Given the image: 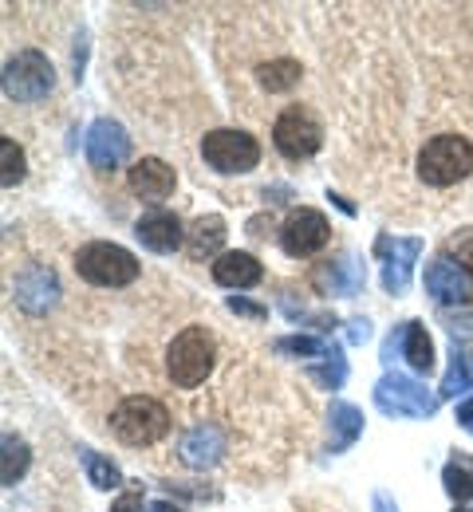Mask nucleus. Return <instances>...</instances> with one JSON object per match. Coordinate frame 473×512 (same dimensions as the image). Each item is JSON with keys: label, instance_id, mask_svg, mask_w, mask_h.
I'll return each instance as SVG.
<instances>
[{"label": "nucleus", "instance_id": "obj_11", "mask_svg": "<svg viewBox=\"0 0 473 512\" xmlns=\"http://www.w3.org/2000/svg\"><path fill=\"white\" fill-rule=\"evenodd\" d=\"M83 150H87V162L95 170H119L127 162V154H131V134L115 119H99L95 127L87 130Z\"/></svg>", "mask_w": 473, "mask_h": 512}, {"label": "nucleus", "instance_id": "obj_39", "mask_svg": "<svg viewBox=\"0 0 473 512\" xmlns=\"http://www.w3.org/2000/svg\"><path fill=\"white\" fill-rule=\"evenodd\" d=\"M454 512H473V509H454Z\"/></svg>", "mask_w": 473, "mask_h": 512}, {"label": "nucleus", "instance_id": "obj_35", "mask_svg": "<svg viewBox=\"0 0 473 512\" xmlns=\"http://www.w3.org/2000/svg\"><path fill=\"white\" fill-rule=\"evenodd\" d=\"M458 422H462V430H470V434H473V398L458 406Z\"/></svg>", "mask_w": 473, "mask_h": 512}, {"label": "nucleus", "instance_id": "obj_12", "mask_svg": "<svg viewBox=\"0 0 473 512\" xmlns=\"http://www.w3.org/2000/svg\"><path fill=\"white\" fill-rule=\"evenodd\" d=\"M426 292L438 304H470L473 296V272H466L454 256H438L426 268Z\"/></svg>", "mask_w": 473, "mask_h": 512}, {"label": "nucleus", "instance_id": "obj_17", "mask_svg": "<svg viewBox=\"0 0 473 512\" xmlns=\"http://www.w3.org/2000/svg\"><path fill=\"white\" fill-rule=\"evenodd\" d=\"M221 453H225V434H221L217 426H209V422H198V426L182 438V461H186L190 469H209V465H217Z\"/></svg>", "mask_w": 473, "mask_h": 512}, {"label": "nucleus", "instance_id": "obj_23", "mask_svg": "<svg viewBox=\"0 0 473 512\" xmlns=\"http://www.w3.org/2000/svg\"><path fill=\"white\" fill-rule=\"evenodd\" d=\"M79 461H83V469H87V481H91L95 489L111 493V489H119V485H123V473H119V465H115V461H107L103 453H95V449H79Z\"/></svg>", "mask_w": 473, "mask_h": 512}, {"label": "nucleus", "instance_id": "obj_10", "mask_svg": "<svg viewBox=\"0 0 473 512\" xmlns=\"http://www.w3.org/2000/svg\"><path fill=\"white\" fill-rule=\"evenodd\" d=\"M418 253H422L418 237H379L375 241V256L383 260V288L391 296H403L406 288H410Z\"/></svg>", "mask_w": 473, "mask_h": 512}, {"label": "nucleus", "instance_id": "obj_29", "mask_svg": "<svg viewBox=\"0 0 473 512\" xmlns=\"http://www.w3.org/2000/svg\"><path fill=\"white\" fill-rule=\"evenodd\" d=\"M446 256H458V264H462L466 272H473V225H470V229H458V233L450 237Z\"/></svg>", "mask_w": 473, "mask_h": 512}, {"label": "nucleus", "instance_id": "obj_37", "mask_svg": "<svg viewBox=\"0 0 473 512\" xmlns=\"http://www.w3.org/2000/svg\"><path fill=\"white\" fill-rule=\"evenodd\" d=\"M332 201H336V205H339V209H343V213H355V205H351L347 197H339V193H332Z\"/></svg>", "mask_w": 473, "mask_h": 512}, {"label": "nucleus", "instance_id": "obj_31", "mask_svg": "<svg viewBox=\"0 0 473 512\" xmlns=\"http://www.w3.org/2000/svg\"><path fill=\"white\" fill-rule=\"evenodd\" d=\"M442 323H446V331L454 339H473V312H466V316H442Z\"/></svg>", "mask_w": 473, "mask_h": 512}, {"label": "nucleus", "instance_id": "obj_36", "mask_svg": "<svg viewBox=\"0 0 473 512\" xmlns=\"http://www.w3.org/2000/svg\"><path fill=\"white\" fill-rule=\"evenodd\" d=\"M375 512H399V509H395V501L387 493H375Z\"/></svg>", "mask_w": 473, "mask_h": 512}, {"label": "nucleus", "instance_id": "obj_28", "mask_svg": "<svg viewBox=\"0 0 473 512\" xmlns=\"http://www.w3.org/2000/svg\"><path fill=\"white\" fill-rule=\"evenodd\" d=\"M0 158H4V174H0V182H4V190H12V186L24 178V150H20L12 138H4V142H0Z\"/></svg>", "mask_w": 473, "mask_h": 512}, {"label": "nucleus", "instance_id": "obj_27", "mask_svg": "<svg viewBox=\"0 0 473 512\" xmlns=\"http://www.w3.org/2000/svg\"><path fill=\"white\" fill-rule=\"evenodd\" d=\"M442 485H446V493L454 497V501H470L473 497V477L466 465H458V461H450L446 469H442Z\"/></svg>", "mask_w": 473, "mask_h": 512}, {"label": "nucleus", "instance_id": "obj_13", "mask_svg": "<svg viewBox=\"0 0 473 512\" xmlns=\"http://www.w3.org/2000/svg\"><path fill=\"white\" fill-rule=\"evenodd\" d=\"M127 186L142 201H166L178 186V174L162 158H138L135 166L127 170Z\"/></svg>", "mask_w": 473, "mask_h": 512}, {"label": "nucleus", "instance_id": "obj_2", "mask_svg": "<svg viewBox=\"0 0 473 512\" xmlns=\"http://www.w3.org/2000/svg\"><path fill=\"white\" fill-rule=\"evenodd\" d=\"M111 430L119 442L127 446H154L170 434V414L158 398H146V394H131L115 406L111 414Z\"/></svg>", "mask_w": 473, "mask_h": 512}, {"label": "nucleus", "instance_id": "obj_7", "mask_svg": "<svg viewBox=\"0 0 473 512\" xmlns=\"http://www.w3.org/2000/svg\"><path fill=\"white\" fill-rule=\"evenodd\" d=\"M375 406L391 418H430L438 410V398L410 375H383L375 386Z\"/></svg>", "mask_w": 473, "mask_h": 512}, {"label": "nucleus", "instance_id": "obj_33", "mask_svg": "<svg viewBox=\"0 0 473 512\" xmlns=\"http://www.w3.org/2000/svg\"><path fill=\"white\" fill-rule=\"evenodd\" d=\"M111 512H142V489H131V493H123V497L111 505Z\"/></svg>", "mask_w": 473, "mask_h": 512}, {"label": "nucleus", "instance_id": "obj_30", "mask_svg": "<svg viewBox=\"0 0 473 512\" xmlns=\"http://www.w3.org/2000/svg\"><path fill=\"white\" fill-rule=\"evenodd\" d=\"M312 379H316V383H324L328 390H336V386H343V379H347V363L336 359L332 367H312Z\"/></svg>", "mask_w": 473, "mask_h": 512}, {"label": "nucleus", "instance_id": "obj_38", "mask_svg": "<svg viewBox=\"0 0 473 512\" xmlns=\"http://www.w3.org/2000/svg\"><path fill=\"white\" fill-rule=\"evenodd\" d=\"M154 512H182V509H174L170 501H158V505H154Z\"/></svg>", "mask_w": 473, "mask_h": 512}, {"label": "nucleus", "instance_id": "obj_19", "mask_svg": "<svg viewBox=\"0 0 473 512\" xmlns=\"http://www.w3.org/2000/svg\"><path fill=\"white\" fill-rule=\"evenodd\" d=\"M221 245H225V217H217V213L198 217V221L190 225V233H186V249H190V256H194V260L213 256Z\"/></svg>", "mask_w": 473, "mask_h": 512}, {"label": "nucleus", "instance_id": "obj_21", "mask_svg": "<svg viewBox=\"0 0 473 512\" xmlns=\"http://www.w3.org/2000/svg\"><path fill=\"white\" fill-rule=\"evenodd\" d=\"M403 359L410 363V371H418V375L434 371V343H430L426 327L418 320L403 323Z\"/></svg>", "mask_w": 473, "mask_h": 512}, {"label": "nucleus", "instance_id": "obj_26", "mask_svg": "<svg viewBox=\"0 0 473 512\" xmlns=\"http://www.w3.org/2000/svg\"><path fill=\"white\" fill-rule=\"evenodd\" d=\"M28 461H32L28 442H24V438H16V434H4V469H0L4 485H16V481L24 477V469H28Z\"/></svg>", "mask_w": 473, "mask_h": 512}, {"label": "nucleus", "instance_id": "obj_6", "mask_svg": "<svg viewBox=\"0 0 473 512\" xmlns=\"http://www.w3.org/2000/svg\"><path fill=\"white\" fill-rule=\"evenodd\" d=\"M52 87H56V71H52V64L40 52H32V48L16 52L4 64V95L16 99V103H36Z\"/></svg>", "mask_w": 473, "mask_h": 512}, {"label": "nucleus", "instance_id": "obj_34", "mask_svg": "<svg viewBox=\"0 0 473 512\" xmlns=\"http://www.w3.org/2000/svg\"><path fill=\"white\" fill-rule=\"evenodd\" d=\"M347 339H351V343H367V339H371V323L351 320V323H347Z\"/></svg>", "mask_w": 473, "mask_h": 512}, {"label": "nucleus", "instance_id": "obj_1", "mask_svg": "<svg viewBox=\"0 0 473 512\" xmlns=\"http://www.w3.org/2000/svg\"><path fill=\"white\" fill-rule=\"evenodd\" d=\"M473 174V142L470 138H458V134H438L422 146L418 154V178L426 186H458L462 178Z\"/></svg>", "mask_w": 473, "mask_h": 512}, {"label": "nucleus", "instance_id": "obj_18", "mask_svg": "<svg viewBox=\"0 0 473 512\" xmlns=\"http://www.w3.org/2000/svg\"><path fill=\"white\" fill-rule=\"evenodd\" d=\"M261 276H265V268L253 253H221L213 260V280L221 288H253V284H261Z\"/></svg>", "mask_w": 473, "mask_h": 512}, {"label": "nucleus", "instance_id": "obj_32", "mask_svg": "<svg viewBox=\"0 0 473 512\" xmlns=\"http://www.w3.org/2000/svg\"><path fill=\"white\" fill-rule=\"evenodd\" d=\"M229 312H237V316H253V320H265V316H269L261 304H249V300H241V296H229Z\"/></svg>", "mask_w": 473, "mask_h": 512}, {"label": "nucleus", "instance_id": "obj_22", "mask_svg": "<svg viewBox=\"0 0 473 512\" xmlns=\"http://www.w3.org/2000/svg\"><path fill=\"white\" fill-rule=\"evenodd\" d=\"M466 390H473V355L454 347L450 367H446L442 386H438V398H458V394H466Z\"/></svg>", "mask_w": 473, "mask_h": 512}, {"label": "nucleus", "instance_id": "obj_3", "mask_svg": "<svg viewBox=\"0 0 473 512\" xmlns=\"http://www.w3.org/2000/svg\"><path fill=\"white\" fill-rule=\"evenodd\" d=\"M213 359H217V347H213V335L205 327H186L182 335H174V343L166 347V371L178 386H198L209 379L213 371Z\"/></svg>", "mask_w": 473, "mask_h": 512}, {"label": "nucleus", "instance_id": "obj_24", "mask_svg": "<svg viewBox=\"0 0 473 512\" xmlns=\"http://www.w3.org/2000/svg\"><path fill=\"white\" fill-rule=\"evenodd\" d=\"M300 64L296 60H269V64L257 67V79H261V87L265 91H292L296 83H300Z\"/></svg>", "mask_w": 473, "mask_h": 512}, {"label": "nucleus", "instance_id": "obj_9", "mask_svg": "<svg viewBox=\"0 0 473 512\" xmlns=\"http://www.w3.org/2000/svg\"><path fill=\"white\" fill-rule=\"evenodd\" d=\"M328 237H332V229H328V217L320 209H296L280 229V249L304 260V256L320 253L328 245Z\"/></svg>", "mask_w": 473, "mask_h": 512}, {"label": "nucleus", "instance_id": "obj_16", "mask_svg": "<svg viewBox=\"0 0 473 512\" xmlns=\"http://www.w3.org/2000/svg\"><path fill=\"white\" fill-rule=\"evenodd\" d=\"M56 296H60V280H56V272L44 268V264L28 268V272L16 280V300H20V308H28V312H48V308L56 304Z\"/></svg>", "mask_w": 473, "mask_h": 512}, {"label": "nucleus", "instance_id": "obj_15", "mask_svg": "<svg viewBox=\"0 0 473 512\" xmlns=\"http://www.w3.org/2000/svg\"><path fill=\"white\" fill-rule=\"evenodd\" d=\"M363 264L355 260V256H339L336 264L328 260V264H320L316 272H312V284L324 292V296H355L359 288H363Z\"/></svg>", "mask_w": 473, "mask_h": 512}, {"label": "nucleus", "instance_id": "obj_20", "mask_svg": "<svg viewBox=\"0 0 473 512\" xmlns=\"http://www.w3.org/2000/svg\"><path fill=\"white\" fill-rule=\"evenodd\" d=\"M332 438H328V453H343L347 446H355V438L363 434V414L351 402H332Z\"/></svg>", "mask_w": 473, "mask_h": 512}, {"label": "nucleus", "instance_id": "obj_14", "mask_svg": "<svg viewBox=\"0 0 473 512\" xmlns=\"http://www.w3.org/2000/svg\"><path fill=\"white\" fill-rule=\"evenodd\" d=\"M135 237L150 253H178L182 241H186V229H182V221H178L174 213L154 209V213H146L135 225Z\"/></svg>", "mask_w": 473, "mask_h": 512}, {"label": "nucleus", "instance_id": "obj_25", "mask_svg": "<svg viewBox=\"0 0 473 512\" xmlns=\"http://www.w3.org/2000/svg\"><path fill=\"white\" fill-rule=\"evenodd\" d=\"M276 351L280 355H296V359H332L336 355L320 335H288V339H276Z\"/></svg>", "mask_w": 473, "mask_h": 512}, {"label": "nucleus", "instance_id": "obj_5", "mask_svg": "<svg viewBox=\"0 0 473 512\" xmlns=\"http://www.w3.org/2000/svg\"><path fill=\"white\" fill-rule=\"evenodd\" d=\"M202 158L217 174H249L261 162V142L245 130H209L202 138Z\"/></svg>", "mask_w": 473, "mask_h": 512}, {"label": "nucleus", "instance_id": "obj_8", "mask_svg": "<svg viewBox=\"0 0 473 512\" xmlns=\"http://www.w3.org/2000/svg\"><path fill=\"white\" fill-rule=\"evenodd\" d=\"M272 142L288 162H304L324 146V127L304 107H288L272 127Z\"/></svg>", "mask_w": 473, "mask_h": 512}, {"label": "nucleus", "instance_id": "obj_4", "mask_svg": "<svg viewBox=\"0 0 473 512\" xmlns=\"http://www.w3.org/2000/svg\"><path fill=\"white\" fill-rule=\"evenodd\" d=\"M75 268L87 284H99V288H123L138 276V256L123 245H111V241H91L75 253Z\"/></svg>", "mask_w": 473, "mask_h": 512}]
</instances>
